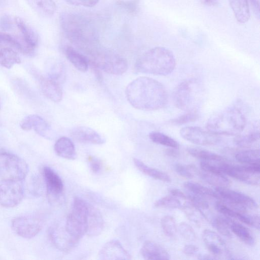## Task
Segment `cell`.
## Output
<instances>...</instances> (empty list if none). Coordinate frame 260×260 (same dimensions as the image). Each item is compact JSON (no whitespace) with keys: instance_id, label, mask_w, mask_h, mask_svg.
<instances>
[{"instance_id":"obj_16","label":"cell","mask_w":260,"mask_h":260,"mask_svg":"<svg viewBox=\"0 0 260 260\" xmlns=\"http://www.w3.org/2000/svg\"><path fill=\"white\" fill-rule=\"evenodd\" d=\"M21 128L24 131L33 128L40 136L51 139L54 137L53 132L49 124L41 116L32 114L25 117L20 122Z\"/></svg>"},{"instance_id":"obj_11","label":"cell","mask_w":260,"mask_h":260,"mask_svg":"<svg viewBox=\"0 0 260 260\" xmlns=\"http://www.w3.org/2000/svg\"><path fill=\"white\" fill-rule=\"evenodd\" d=\"M43 221L36 215H21L12 220L11 226L14 232L26 239L36 236L43 227Z\"/></svg>"},{"instance_id":"obj_55","label":"cell","mask_w":260,"mask_h":260,"mask_svg":"<svg viewBox=\"0 0 260 260\" xmlns=\"http://www.w3.org/2000/svg\"><path fill=\"white\" fill-rule=\"evenodd\" d=\"M205 3L208 5H213L216 3V0H204Z\"/></svg>"},{"instance_id":"obj_42","label":"cell","mask_w":260,"mask_h":260,"mask_svg":"<svg viewBox=\"0 0 260 260\" xmlns=\"http://www.w3.org/2000/svg\"><path fill=\"white\" fill-rule=\"evenodd\" d=\"M116 4L119 7L132 15L137 14L139 10L140 0H118Z\"/></svg>"},{"instance_id":"obj_27","label":"cell","mask_w":260,"mask_h":260,"mask_svg":"<svg viewBox=\"0 0 260 260\" xmlns=\"http://www.w3.org/2000/svg\"><path fill=\"white\" fill-rule=\"evenodd\" d=\"M237 20L241 23L247 22L250 18L248 0H229Z\"/></svg>"},{"instance_id":"obj_29","label":"cell","mask_w":260,"mask_h":260,"mask_svg":"<svg viewBox=\"0 0 260 260\" xmlns=\"http://www.w3.org/2000/svg\"><path fill=\"white\" fill-rule=\"evenodd\" d=\"M25 1L35 12L43 16H51L56 11V5L53 0Z\"/></svg>"},{"instance_id":"obj_50","label":"cell","mask_w":260,"mask_h":260,"mask_svg":"<svg viewBox=\"0 0 260 260\" xmlns=\"http://www.w3.org/2000/svg\"><path fill=\"white\" fill-rule=\"evenodd\" d=\"M199 250V248L194 245H186L183 248V253L189 256H192L196 254Z\"/></svg>"},{"instance_id":"obj_17","label":"cell","mask_w":260,"mask_h":260,"mask_svg":"<svg viewBox=\"0 0 260 260\" xmlns=\"http://www.w3.org/2000/svg\"><path fill=\"white\" fill-rule=\"evenodd\" d=\"M202 238L208 250L217 259L220 258L219 256L223 255H225V256H230L224 241L215 232L209 229L204 230Z\"/></svg>"},{"instance_id":"obj_9","label":"cell","mask_w":260,"mask_h":260,"mask_svg":"<svg viewBox=\"0 0 260 260\" xmlns=\"http://www.w3.org/2000/svg\"><path fill=\"white\" fill-rule=\"evenodd\" d=\"M199 88L193 80L180 83L175 88L173 99L176 106L182 110L193 111L198 100Z\"/></svg>"},{"instance_id":"obj_51","label":"cell","mask_w":260,"mask_h":260,"mask_svg":"<svg viewBox=\"0 0 260 260\" xmlns=\"http://www.w3.org/2000/svg\"><path fill=\"white\" fill-rule=\"evenodd\" d=\"M170 195L175 197L178 199L182 200H187V196L185 194L180 190L176 188H172L169 190Z\"/></svg>"},{"instance_id":"obj_19","label":"cell","mask_w":260,"mask_h":260,"mask_svg":"<svg viewBox=\"0 0 260 260\" xmlns=\"http://www.w3.org/2000/svg\"><path fill=\"white\" fill-rule=\"evenodd\" d=\"M100 259H130L131 255L120 243L112 240L107 243L99 252Z\"/></svg>"},{"instance_id":"obj_14","label":"cell","mask_w":260,"mask_h":260,"mask_svg":"<svg viewBox=\"0 0 260 260\" xmlns=\"http://www.w3.org/2000/svg\"><path fill=\"white\" fill-rule=\"evenodd\" d=\"M43 175L46 185L48 199L53 204L59 203L62 197L63 185L59 175L49 167H44Z\"/></svg>"},{"instance_id":"obj_13","label":"cell","mask_w":260,"mask_h":260,"mask_svg":"<svg viewBox=\"0 0 260 260\" xmlns=\"http://www.w3.org/2000/svg\"><path fill=\"white\" fill-rule=\"evenodd\" d=\"M180 134L186 140L199 145H213L219 141L217 135L198 126L184 127L180 129Z\"/></svg>"},{"instance_id":"obj_22","label":"cell","mask_w":260,"mask_h":260,"mask_svg":"<svg viewBox=\"0 0 260 260\" xmlns=\"http://www.w3.org/2000/svg\"><path fill=\"white\" fill-rule=\"evenodd\" d=\"M41 89L43 94L51 101L58 103L62 98L60 84L48 77L40 80Z\"/></svg>"},{"instance_id":"obj_44","label":"cell","mask_w":260,"mask_h":260,"mask_svg":"<svg viewBox=\"0 0 260 260\" xmlns=\"http://www.w3.org/2000/svg\"><path fill=\"white\" fill-rule=\"evenodd\" d=\"M199 118L198 114L195 111H188L182 115L171 119L170 123L174 125H182L196 121Z\"/></svg>"},{"instance_id":"obj_37","label":"cell","mask_w":260,"mask_h":260,"mask_svg":"<svg viewBox=\"0 0 260 260\" xmlns=\"http://www.w3.org/2000/svg\"><path fill=\"white\" fill-rule=\"evenodd\" d=\"M47 75L48 78L59 83L62 82L66 75L65 68L62 63L57 61L52 62L48 66Z\"/></svg>"},{"instance_id":"obj_7","label":"cell","mask_w":260,"mask_h":260,"mask_svg":"<svg viewBox=\"0 0 260 260\" xmlns=\"http://www.w3.org/2000/svg\"><path fill=\"white\" fill-rule=\"evenodd\" d=\"M28 171L27 164L20 157L8 152L0 153V180L21 181Z\"/></svg>"},{"instance_id":"obj_47","label":"cell","mask_w":260,"mask_h":260,"mask_svg":"<svg viewBox=\"0 0 260 260\" xmlns=\"http://www.w3.org/2000/svg\"><path fill=\"white\" fill-rule=\"evenodd\" d=\"M70 5L91 8L98 4L100 0H64Z\"/></svg>"},{"instance_id":"obj_36","label":"cell","mask_w":260,"mask_h":260,"mask_svg":"<svg viewBox=\"0 0 260 260\" xmlns=\"http://www.w3.org/2000/svg\"><path fill=\"white\" fill-rule=\"evenodd\" d=\"M149 139L154 143L169 148H177L178 142L171 137L158 132H152L149 134Z\"/></svg>"},{"instance_id":"obj_24","label":"cell","mask_w":260,"mask_h":260,"mask_svg":"<svg viewBox=\"0 0 260 260\" xmlns=\"http://www.w3.org/2000/svg\"><path fill=\"white\" fill-rule=\"evenodd\" d=\"M64 52L67 59L78 71L85 72L87 70L89 66L87 56L70 46L64 48Z\"/></svg>"},{"instance_id":"obj_52","label":"cell","mask_w":260,"mask_h":260,"mask_svg":"<svg viewBox=\"0 0 260 260\" xmlns=\"http://www.w3.org/2000/svg\"><path fill=\"white\" fill-rule=\"evenodd\" d=\"M165 153L167 155L173 157H176L179 154V152L175 148H170L166 150Z\"/></svg>"},{"instance_id":"obj_56","label":"cell","mask_w":260,"mask_h":260,"mask_svg":"<svg viewBox=\"0 0 260 260\" xmlns=\"http://www.w3.org/2000/svg\"><path fill=\"white\" fill-rule=\"evenodd\" d=\"M7 0H0V5L4 6L7 4Z\"/></svg>"},{"instance_id":"obj_49","label":"cell","mask_w":260,"mask_h":260,"mask_svg":"<svg viewBox=\"0 0 260 260\" xmlns=\"http://www.w3.org/2000/svg\"><path fill=\"white\" fill-rule=\"evenodd\" d=\"M90 170L94 173H99L102 168V163L98 158L90 156L88 158Z\"/></svg>"},{"instance_id":"obj_25","label":"cell","mask_w":260,"mask_h":260,"mask_svg":"<svg viewBox=\"0 0 260 260\" xmlns=\"http://www.w3.org/2000/svg\"><path fill=\"white\" fill-rule=\"evenodd\" d=\"M54 151L59 156L70 160L75 159L77 154L74 143L66 137L59 138L54 146Z\"/></svg>"},{"instance_id":"obj_48","label":"cell","mask_w":260,"mask_h":260,"mask_svg":"<svg viewBox=\"0 0 260 260\" xmlns=\"http://www.w3.org/2000/svg\"><path fill=\"white\" fill-rule=\"evenodd\" d=\"M13 27L11 18L8 15H4L0 18V28L4 31H10Z\"/></svg>"},{"instance_id":"obj_53","label":"cell","mask_w":260,"mask_h":260,"mask_svg":"<svg viewBox=\"0 0 260 260\" xmlns=\"http://www.w3.org/2000/svg\"><path fill=\"white\" fill-rule=\"evenodd\" d=\"M198 258L199 259L204 260V259H217L214 255L213 254H200L198 255Z\"/></svg>"},{"instance_id":"obj_20","label":"cell","mask_w":260,"mask_h":260,"mask_svg":"<svg viewBox=\"0 0 260 260\" xmlns=\"http://www.w3.org/2000/svg\"><path fill=\"white\" fill-rule=\"evenodd\" d=\"M72 137L77 141L93 144H103L105 138L93 129L86 126H78L71 132Z\"/></svg>"},{"instance_id":"obj_41","label":"cell","mask_w":260,"mask_h":260,"mask_svg":"<svg viewBox=\"0 0 260 260\" xmlns=\"http://www.w3.org/2000/svg\"><path fill=\"white\" fill-rule=\"evenodd\" d=\"M212 224L216 230L222 236L229 238L232 237V234L225 216L224 217H216L213 219Z\"/></svg>"},{"instance_id":"obj_34","label":"cell","mask_w":260,"mask_h":260,"mask_svg":"<svg viewBox=\"0 0 260 260\" xmlns=\"http://www.w3.org/2000/svg\"><path fill=\"white\" fill-rule=\"evenodd\" d=\"M235 157L238 161L245 165L260 163L259 149H249L239 151L236 153Z\"/></svg>"},{"instance_id":"obj_45","label":"cell","mask_w":260,"mask_h":260,"mask_svg":"<svg viewBox=\"0 0 260 260\" xmlns=\"http://www.w3.org/2000/svg\"><path fill=\"white\" fill-rule=\"evenodd\" d=\"M178 230L184 239L188 241H194L196 239V234L194 230L186 222L180 223L178 225Z\"/></svg>"},{"instance_id":"obj_30","label":"cell","mask_w":260,"mask_h":260,"mask_svg":"<svg viewBox=\"0 0 260 260\" xmlns=\"http://www.w3.org/2000/svg\"><path fill=\"white\" fill-rule=\"evenodd\" d=\"M133 160L136 167L144 174L166 182H170L171 181L170 177L165 172L151 168L138 158H135Z\"/></svg>"},{"instance_id":"obj_10","label":"cell","mask_w":260,"mask_h":260,"mask_svg":"<svg viewBox=\"0 0 260 260\" xmlns=\"http://www.w3.org/2000/svg\"><path fill=\"white\" fill-rule=\"evenodd\" d=\"M215 190L221 202L229 204L236 210L244 212L247 209H255L258 207L253 199L241 192L223 187H216Z\"/></svg>"},{"instance_id":"obj_2","label":"cell","mask_w":260,"mask_h":260,"mask_svg":"<svg viewBox=\"0 0 260 260\" xmlns=\"http://www.w3.org/2000/svg\"><path fill=\"white\" fill-rule=\"evenodd\" d=\"M61 29L68 39L88 55L97 49L98 35L93 24L85 17L64 12L59 17Z\"/></svg>"},{"instance_id":"obj_18","label":"cell","mask_w":260,"mask_h":260,"mask_svg":"<svg viewBox=\"0 0 260 260\" xmlns=\"http://www.w3.org/2000/svg\"><path fill=\"white\" fill-rule=\"evenodd\" d=\"M15 22L21 34V41L25 47L26 54H32L38 45V35L21 18L16 17Z\"/></svg>"},{"instance_id":"obj_5","label":"cell","mask_w":260,"mask_h":260,"mask_svg":"<svg viewBox=\"0 0 260 260\" xmlns=\"http://www.w3.org/2000/svg\"><path fill=\"white\" fill-rule=\"evenodd\" d=\"M88 205L83 199L75 197L72 211L64 224L69 234L78 241L86 234Z\"/></svg>"},{"instance_id":"obj_35","label":"cell","mask_w":260,"mask_h":260,"mask_svg":"<svg viewBox=\"0 0 260 260\" xmlns=\"http://www.w3.org/2000/svg\"><path fill=\"white\" fill-rule=\"evenodd\" d=\"M235 136L234 140L235 144L239 147L247 148L251 146L259 140V132L258 130L254 129L247 134L244 135L239 134Z\"/></svg>"},{"instance_id":"obj_54","label":"cell","mask_w":260,"mask_h":260,"mask_svg":"<svg viewBox=\"0 0 260 260\" xmlns=\"http://www.w3.org/2000/svg\"><path fill=\"white\" fill-rule=\"evenodd\" d=\"M250 3L252 5L254 9H255L256 12L257 11L258 14H259V0H250Z\"/></svg>"},{"instance_id":"obj_28","label":"cell","mask_w":260,"mask_h":260,"mask_svg":"<svg viewBox=\"0 0 260 260\" xmlns=\"http://www.w3.org/2000/svg\"><path fill=\"white\" fill-rule=\"evenodd\" d=\"M225 217L230 230L242 241L249 245H252L254 243V239L248 229L231 218Z\"/></svg>"},{"instance_id":"obj_32","label":"cell","mask_w":260,"mask_h":260,"mask_svg":"<svg viewBox=\"0 0 260 260\" xmlns=\"http://www.w3.org/2000/svg\"><path fill=\"white\" fill-rule=\"evenodd\" d=\"M184 187L192 194L202 197H211L219 199V197L215 190L205 187L200 184L191 181L184 182Z\"/></svg>"},{"instance_id":"obj_12","label":"cell","mask_w":260,"mask_h":260,"mask_svg":"<svg viewBox=\"0 0 260 260\" xmlns=\"http://www.w3.org/2000/svg\"><path fill=\"white\" fill-rule=\"evenodd\" d=\"M24 196L23 186L20 181L0 180V205L6 208L19 204Z\"/></svg>"},{"instance_id":"obj_58","label":"cell","mask_w":260,"mask_h":260,"mask_svg":"<svg viewBox=\"0 0 260 260\" xmlns=\"http://www.w3.org/2000/svg\"><path fill=\"white\" fill-rule=\"evenodd\" d=\"M1 41H0V44H1Z\"/></svg>"},{"instance_id":"obj_26","label":"cell","mask_w":260,"mask_h":260,"mask_svg":"<svg viewBox=\"0 0 260 260\" xmlns=\"http://www.w3.org/2000/svg\"><path fill=\"white\" fill-rule=\"evenodd\" d=\"M194 173L207 183L216 187H228L231 185V181L224 175L212 173L204 171H199L196 167Z\"/></svg>"},{"instance_id":"obj_4","label":"cell","mask_w":260,"mask_h":260,"mask_svg":"<svg viewBox=\"0 0 260 260\" xmlns=\"http://www.w3.org/2000/svg\"><path fill=\"white\" fill-rule=\"evenodd\" d=\"M246 124V119L243 113L237 108L231 107L211 116L206 127L216 135L236 136L243 131Z\"/></svg>"},{"instance_id":"obj_6","label":"cell","mask_w":260,"mask_h":260,"mask_svg":"<svg viewBox=\"0 0 260 260\" xmlns=\"http://www.w3.org/2000/svg\"><path fill=\"white\" fill-rule=\"evenodd\" d=\"M88 58L89 65L94 66L109 74L122 75L128 68L125 59L110 51L97 49Z\"/></svg>"},{"instance_id":"obj_38","label":"cell","mask_w":260,"mask_h":260,"mask_svg":"<svg viewBox=\"0 0 260 260\" xmlns=\"http://www.w3.org/2000/svg\"><path fill=\"white\" fill-rule=\"evenodd\" d=\"M187 217L192 222L199 224L204 218L202 212L189 201L185 202L181 208Z\"/></svg>"},{"instance_id":"obj_43","label":"cell","mask_w":260,"mask_h":260,"mask_svg":"<svg viewBox=\"0 0 260 260\" xmlns=\"http://www.w3.org/2000/svg\"><path fill=\"white\" fill-rule=\"evenodd\" d=\"M187 200L196 207L203 214L205 219H207L205 211L209 209L208 203L202 197L195 194L187 196Z\"/></svg>"},{"instance_id":"obj_15","label":"cell","mask_w":260,"mask_h":260,"mask_svg":"<svg viewBox=\"0 0 260 260\" xmlns=\"http://www.w3.org/2000/svg\"><path fill=\"white\" fill-rule=\"evenodd\" d=\"M49 236L52 243L59 250L67 252L72 250L79 241L72 238L60 223H55L49 230Z\"/></svg>"},{"instance_id":"obj_31","label":"cell","mask_w":260,"mask_h":260,"mask_svg":"<svg viewBox=\"0 0 260 260\" xmlns=\"http://www.w3.org/2000/svg\"><path fill=\"white\" fill-rule=\"evenodd\" d=\"M187 151L192 157L203 161L220 162L225 160L223 156L204 149L190 147L187 148Z\"/></svg>"},{"instance_id":"obj_39","label":"cell","mask_w":260,"mask_h":260,"mask_svg":"<svg viewBox=\"0 0 260 260\" xmlns=\"http://www.w3.org/2000/svg\"><path fill=\"white\" fill-rule=\"evenodd\" d=\"M182 206L181 201L171 195L161 198L154 203L155 207L160 208L181 209Z\"/></svg>"},{"instance_id":"obj_3","label":"cell","mask_w":260,"mask_h":260,"mask_svg":"<svg viewBox=\"0 0 260 260\" xmlns=\"http://www.w3.org/2000/svg\"><path fill=\"white\" fill-rule=\"evenodd\" d=\"M175 66V58L171 50L163 47H156L138 58L135 69L141 73L165 76L171 73Z\"/></svg>"},{"instance_id":"obj_40","label":"cell","mask_w":260,"mask_h":260,"mask_svg":"<svg viewBox=\"0 0 260 260\" xmlns=\"http://www.w3.org/2000/svg\"><path fill=\"white\" fill-rule=\"evenodd\" d=\"M161 226L164 234L168 237H174L177 231L175 220L170 215L164 216L160 221Z\"/></svg>"},{"instance_id":"obj_57","label":"cell","mask_w":260,"mask_h":260,"mask_svg":"<svg viewBox=\"0 0 260 260\" xmlns=\"http://www.w3.org/2000/svg\"><path fill=\"white\" fill-rule=\"evenodd\" d=\"M1 103H0V110H1Z\"/></svg>"},{"instance_id":"obj_33","label":"cell","mask_w":260,"mask_h":260,"mask_svg":"<svg viewBox=\"0 0 260 260\" xmlns=\"http://www.w3.org/2000/svg\"><path fill=\"white\" fill-rule=\"evenodd\" d=\"M20 62L19 55L13 49L5 47L0 50V64L3 67L10 69L14 64Z\"/></svg>"},{"instance_id":"obj_1","label":"cell","mask_w":260,"mask_h":260,"mask_svg":"<svg viewBox=\"0 0 260 260\" xmlns=\"http://www.w3.org/2000/svg\"><path fill=\"white\" fill-rule=\"evenodd\" d=\"M125 95L132 106L145 111L161 109L168 101L165 86L147 77H140L130 82L126 87Z\"/></svg>"},{"instance_id":"obj_8","label":"cell","mask_w":260,"mask_h":260,"mask_svg":"<svg viewBox=\"0 0 260 260\" xmlns=\"http://www.w3.org/2000/svg\"><path fill=\"white\" fill-rule=\"evenodd\" d=\"M217 166L224 175L251 185H258L259 183L260 163L239 166L222 161Z\"/></svg>"},{"instance_id":"obj_46","label":"cell","mask_w":260,"mask_h":260,"mask_svg":"<svg viewBox=\"0 0 260 260\" xmlns=\"http://www.w3.org/2000/svg\"><path fill=\"white\" fill-rule=\"evenodd\" d=\"M174 169L180 176L186 179H191L193 177L192 165L185 166L180 164H176L174 165Z\"/></svg>"},{"instance_id":"obj_23","label":"cell","mask_w":260,"mask_h":260,"mask_svg":"<svg viewBox=\"0 0 260 260\" xmlns=\"http://www.w3.org/2000/svg\"><path fill=\"white\" fill-rule=\"evenodd\" d=\"M141 254L146 259H169L170 255L168 252L156 243L146 241L141 249Z\"/></svg>"},{"instance_id":"obj_21","label":"cell","mask_w":260,"mask_h":260,"mask_svg":"<svg viewBox=\"0 0 260 260\" xmlns=\"http://www.w3.org/2000/svg\"><path fill=\"white\" fill-rule=\"evenodd\" d=\"M104 227V220L100 211L88 203L87 214L86 234L90 236L99 235Z\"/></svg>"}]
</instances>
